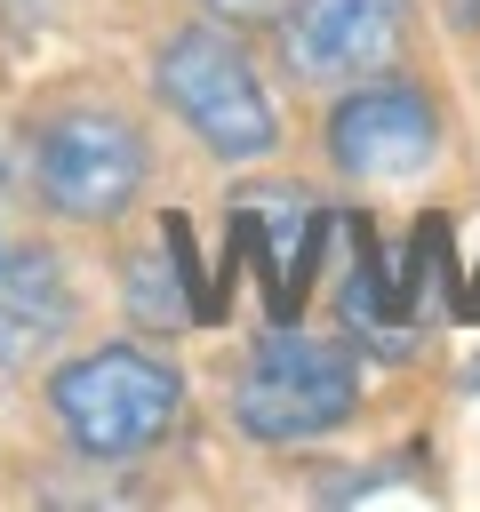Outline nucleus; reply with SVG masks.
<instances>
[{"instance_id": "13", "label": "nucleus", "mask_w": 480, "mask_h": 512, "mask_svg": "<svg viewBox=\"0 0 480 512\" xmlns=\"http://www.w3.org/2000/svg\"><path fill=\"white\" fill-rule=\"evenodd\" d=\"M440 16H448L456 32H480V0H440Z\"/></svg>"}, {"instance_id": "1", "label": "nucleus", "mask_w": 480, "mask_h": 512, "mask_svg": "<svg viewBox=\"0 0 480 512\" xmlns=\"http://www.w3.org/2000/svg\"><path fill=\"white\" fill-rule=\"evenodd\" d=\"M48 408L64 424V440L96 464H120V456H144L176 432L184 416V376L144 352V344H96L80 360H64L48 376Z\"/></svg>"}, {"instance_id": "8", "label": "nucleus", "mask_w": 480, "mask_h": 512, "mask_svg": "<svg viewBox=\"0 0 480 512\" xmlns=\"http://www.w3.org/2000/svg\"><path fill=\"white\" fill-rule=\"evenodd\" d=\"M72 336V280L48 248H24L0 264V368H32Z\"/></svg>"}, {"instance_id": "5", "label": "nucleus", "mask_w": 480, "mask_h": 512, "mask_svg": "<svg viewBox=\"0 0 480 512\" xmlns=\"http://www.w3.org/2000/svg\"><path fill=\"white\" fill-rule=\"evenodd\" d=\"M408 48V0H288L280 56L304 88H360L384 80Z\"/></svg>"}, {"instance_id": "3", "label": "nucleus", "mask_w": 480, "mask_h": 512, "mask_svg": "<svg viewBox=\"0 0 480 512\" xmlns=\"http://www.w3.org/2000/svg\"><path fill=\"white\" fill-rule=\"evenodd\" d=\"M352 400H360V368H352V352L328 344V336H304V328L288 320V328H272V336L256 344V360L240 368L232 416H240V432L288 448V440H312V432L344 424Z\"/></svg>"}, {"instance_id": "10", "label": "nucleus", "mask_w": 480, "mask_h": 512, "mask_svg": "<svg viewBox=\"0 0 480 512\" xmlns=\"http://www.w3.org/2000/svg\"><path fill=\"white\" fill-rule=\"evenodd\" d=\"M128 312L144 320V328H192L200 312H192V288H184V272H176V256L160 264V256H128Z\"/></svg>"}, {"instance_id": "9", "label": "nucleus", "mask_w": 480, "mask_h": 512, "mask_svg": "<svg viewBox=\"0 0 480 512\" xmlns=\"http://www.w3.org/2000/svg\"><path fill=\"white\" fill-rule=\"evenodd\" d=\"M336 312H344V336L352 344H368V352H384V360H408L424 336V320H408L400 312V296H392V272L376 264V240H368V224H352V272H344V296H336Z\"/></svg>"}, {"instance_id": "4", "label": "nucleus", "mask_w": 480, "mask_h": 512, "mask_svg": "<svg viewBox=\"0 0 480 512\" xmlns=\"http://www.w3.org/2000/svg\"><path fill=\"white\" fill-rule=\"evenodd\" d=\"M32 176L40 200L72 224H112L136 192H144V128L112 104H72L56 120H40L32 136Z\"/></svg>"}, {"instance_id": "7", "label": "nucleus", "mask_w": 480, "mask_h": 512, "mask_svg": "<svg viewBox=\"0 0 480 512\" xmlns=\"http://www.w3.org/2000/svg\"><path fill=\"white\" fill-rule=\"evenodd\" d=\"M232 248L256 256L272 328H288L296 304H304V288H312V272H320V200L296 192V184L240 192V200H232Z\"/></svg>"}, {"instance_id": "6", "label": "nucleus", "mask_w": 480, "mask_h": 512, "mask_svg": "<svg viewBox=\"0 0 480 512\" xmlns=\"http://www.w3.org/2000/svg\"><path fill=\"white\" fill-rule=\"evenodd\" d=\"M440 152V112L424 88L408 80H360L336 96L328 112V160L360 184H392V176H416L424 160Z\"/></svg>"}, {"instance_id": "11", "label": "nucleus", "mask_w": 480, "mask_h": 512, "mask_svg": "<svg viewBox=\"0 0 480 512\" xmlns=\"http://www.w3.org/2000/svg\"><path fill=\"white\" fill-rule=\"evenodd\" d=\"M160 240H168V256H176V272H184V288H192V312H200V320H224V296L208 288V272H200V256H192V224H184V216H168V224H160Z\"/></svg>"}, {"instance_id": "12", "label": "nucleus", "mask_w": 480, "mask_h": 512, "mask_svg": "<svg viewBox=\"0 0 480 512\" xmlns=\"http://www.w3.org/2000/svg\"><path fill=\"white\" fill-rule=\"evenodd\" d=\"M200 8H216L224 24H256V16H280V0H200Z\"/></svg>"}, {"instance_id": "2", "label": "nucleus", "mask_w": 480, "mask_h": 512, "mask_svg": "<svg viewBox=\"0 0 480 512\" xmlns=\"http://www.w3.org/2000/svg\"><path fill=\"white\" fill-rule=\"evenodd\" d=\"M152 88L176 104V120L216 152V160H264L280 144L272 96L248 64V48L216 24H184L176 40H160L152 56Z\"/></svg>"}]
</instances>
